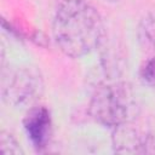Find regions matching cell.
Instances as JSON below:
<instances>
[{
	"mask_svg": "<svg viewBox=\"0 0 155 155\" xmlns=\"http://www.w3.org/2000/svg\"><path fill=\"white\" fill-rule=\"evenodd\" d=\"M139 79L144 85L155 86V54L142 64L139 69Z\"/></svg>",
	"mask_w": 155,
	"mask_h": 155,
	"instance_id": "8",
	"label": "cell"
},
{
	"mask_svg": "<svg viewBox=\"0 0 155 155\" xmlns=\"http://www.w3.org/2000/svg\"><path fill=\"white\" fill-rule=\"evenodd\" d=\"M23 125L33 147L38 151L46 149L52 133V120L50 111L45 107L35 105L28 109Z\"/></svg>",
	"mask_w": 155,
	"mask_h": 155,
	"instance_id": "4",
	"label": "cell"
},
{
	"mask_svg": "<svg viewBox=\"0 0 155 155\" xmlns=\"http://www.w3.org/2000/svg\"><path fill=\"white\" fill-rule=\"evenodd\" d=\"M44 93V79L35 67H17L2 79L4 102L16 109H30Z\"/></svg>",
	"mask_w": 155,
	"mask_h": 155,
	"instance_id": "3",
	"label": "cell"
},
{
	"mask_svg": "<svg viewBox=\"0 0 155 155\" xmlns=\"http://www.w3.org/2000/svg\"><path fill=\"white\" fill-rule=\"evenodd\" d=\"M138 41L144 51L155 52V12L147 15L138 27Z\"/></svg>",
	"mask_w": 155,
	"mask_h": 155,
	"instance_id": "6",
	"label": "cell"
},
{
	"mask_svg": "<svg viewBox=\"0 0 155 155\" xmlns=\"http://www.w3.org/2000/svg\"><path fill=\"white\" fill-rule=\"evenodd\" d=\"M113 148L119 154H144L148 153L147 134L139 133L131 122L120 125L113 132Z\"/></svg>",
	"mask_w": 155,
	"mask_h": 155,
	"instance_id": "5",
	"label": "cell"
},
{
	"mask_svg": "<svg viewBox=\"0 0 155 155\" xmlns=\"http://www.w3.org/2000/svg\"><path fill=\"white\" fill-rule=\"evenodd\" d=\"M52 34L58 48L71 58L92 52L103 38V21L99 12L86 0H61Z\"/></svg>",
	"mask_w": 155,
	"mask_h": 155,
	"instance_id": "1",
	"label": "cell"
},
{
	"mask_svg": "<svg viewBox=\"0 0 155 155\" xmlns=\"http://www.w3.org/2000/svg\"><path fill=\"white\" fill-rule=\"evenodd\" d=\"M88 111L98 124L115 128L132 122L138 115L139 107L137 96L128 84L109 81L94 90Z\"/></svg>",
	"mask_w": 155,
	"mask_h": 155,
	"instance_id": "2",
	"label": "cell"
},
{
	"mask_svg": "<svg viewBox=\"0 0 155 155\" xmlns=\"http://www.w3.org/2000/svg\"><path fill=\"white\" fill-rule=\"evenodd\" d=\"M0 153L4 155H22L24 151L13 134L2 131L0 134Z\"/></svg>",
	"mask_w": 155,
	"mask_h": 155,
	"instance_id": "7",
	"label": "cell"
},
{
	"mask_svg": "<svg viewBox=\"0 0 155 155\" xmlns=\"http://www.w3.org/2000/svg\"><path fill=\"white\" fill-rule=\"evenodd\" d=\"M109 1H117V0H109Z\"/></svg>",
	"mask_w": 155,
	"mask_h": 155,
	"instance_id": "9",
	"label": "cell"
}]
</instances>
